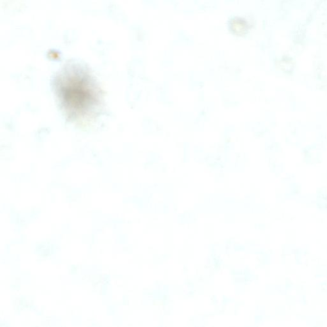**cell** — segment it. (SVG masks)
Wrapping results in <instances>:
<instances>
[{
	"label": "cell",
	"instance_id": "obj_1",
	"mask_svg": "<svg viewBox=\"0 0 327 327\" xmlns=\"http://www.w3.org/2000/svg\"><path fill=\"white\" fill-rule=\"evenodd\" d=\"M53 87L68 120H89L101 110V89L90 70L82 64L68 62L55 75Z\"/></svg>",
	"mask_w": 327,
	"mask_h": 327
},
{
	"label": "cell",
	"instance_id": "obj_2",
	"mask_svg": "<svg viewBox=\"0 0 327 327\" xmlns=\"http://www.w3.org/2000/svg\"><path fill=\"white\" fill-rule=\"evenodd\" d=\"M228 27L230 32L237 37L244 36L250 29L247 21L240 17H234L229 20Z\"/></svg>",
	"mask_w": 327,
	"mask_h": 327
},
{
	"label": "cell",
	"instance_id": "obj_3",
	"mask_svg": "<svg viewBox=\"0 0 327 327\" xmlns=\"http://www.w3.org/2000/svg\"><path fill=\"white\" fill-rule=\"evenodd\" d=\"M33 251L35 255H38L42 258H48L53 255L54 247L53 245L47 242V241H42L36 243L33 249Z\"/></svg>",
	"mask_w": 327,
	"mask_h": 327
}]
</instances>
